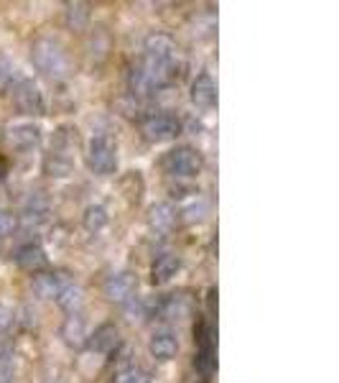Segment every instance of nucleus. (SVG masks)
I'll list each match as a JSON object with an SVG mask.
<instances>
[{
    "instance_id": "12",
    "label": "nucleus",
    "mask_w": 339,
    "mask_h": 383,
    "mask_svg": "<svg viewBox=\"0 0 339 383\" xmlns=\"http://www.w3.org/2000/svg\"><path fill=\"white\" fill-rule=\"evenodd\" d=\"M148 350H151V355L159 360V363H169V360H174L178 353V340L174 332L169 330H161L156 332L151 338V342H148Z\"/></svg>"
},
{
    "instance_id": "21",
    "label": "nucleus",
    "mask_w": 339,
    "mask_h": 383,
    "mask_svg": "<svg viewBox=\"0 0 339 383\" xmlns=\"http://www.w3.org/2000/svg\"><path fill=\"white\" fill-rule=\"evenodd\" d=\"M71 169H74V159H71V156H67V153L51 151L44 159V171L49 174V177L64 179V177H69Z\"/></svg>"
},
{
    "instance_id": "3",
    "label": "nucleus",
    "mask_w": 339,
    "mask_h": 383,
    "mask_svg": "<svg viewBox=\"0 0 339 383\" xmlns=\"http://www.w3.org/2000/svg\"><path fill=\"white\" fill-rule=\"evenodd\" d=\"M161 166L166 174L176 179H194L202 174L204 169V159H202V153L191 149V146H176V149H171L163 161H161Z\"/></svg>"
},
{
    "instance_id": "23",
    "label": "nucleus",
    "mask_w": 339,
    "mask_h": 383,
    "mask_svg": "<svg viewBox=\"0 0 339 383\" xmlns=\"http://www.w3.org/2000/svg\"><path fill=\"white\" fill-rule=\"evenodd\" d=\"M89 21V6L87 3H67V26L74 31H82Z\"/></svg>"
},
{
    "instance_id": "4",
    "label": "nucleus",
    "mask_w": 339,
    "mask_h": 383,
    "mask_svg": "<svg viewBox=\"0 0 339 383\" xmlns=\"http://www.w3.org/2000/svg\"><path fill=\"white\" fill-rule=\"evenodd\" d=\"M87 166L95 174H113L117 169V143L113 135L97 133L92 135V141L87 146Z\"/></svg>"
},
{
    "instance_id": "1",
    "label": "nucleus",
    "mask_w": 339,
    "mask_h": 383,
    "mask_svg": "<svg viewBox=\"0 0 339 383\" xmlns=\"http://www.w3.org/2000/svg\"><path fill=\"white\" fill-rule=\"evenodd\" d=\"M31 62L46 80L51 82H62L69 74V59H67L64 46L49 36H38L31 44Z\"/></svg>"
},
{
    "instance_id": "22",
    "label": "nucleus",
    "mask_w": 339,
    "mask_h": 383,
    "mask_svg": "<svg viewBox=\"0 0 339 383\" xmlns=\"http://www.w3.org/2000/svg\"><path fill=\"white\" fill-rule=\"evenodd\" d=\"M107 220H110V215H107V210L102 205H89L84 210V215H82V225L89 232H100L107 225Z\"/></svg>"
},
{
    "instance_id": "9",
    "label": "nucleus",
    "mask_w": 339,
    "mask_h": 383,
    "mask_svg": "<svg viewBox=\"0 0 339 383\" xmlns=\"http://www.w3.org/2000/svg\"><path fill=\"white\" fill-rule=\"evenodd\" d=\"M209 212V202H207L204 195L199 192H187V195L178 197V220L187 225H194L199 220H204V215Z\"/></svg>"
},
{
    "instance_id": "13",
    "label": "nucleus",
    "mask_w": 339,
    "mask_h": 383,
    "mask_svg": "<svg viewBox=\"0 0 339 383\" xmlns=\"http://www.w3.org/2000/svg\"><path fill=\"white\" fill-rule=\"evenodd\" d=\"M69 281L67 274L62 271H54V274H38L34 276L31 281V289H34L36 296H41V299H56V294L62 292V286Z\"/></svg>"
},
{
    "instance_id": "15",
    "label": "nucleus",
    "mask_w": 339,
    "mask_h": 383,
    "mask_svg": "<svg viewBox=\"0 0 339 383\" xmlns=\"http://www.w3.org/2000/svg\"><path fill=\"white\" fill-rule=\"evenodd\" d=\"M62 338L69 348H82L87 342V322L80 312H71L62 325Z\"/></svg>"
},
{
    "instance_id": "19",
    "label": "nucleus",
    "mask_w": 339,
    "mask_h": 383,
    "mask_svg": "<svg viewBox=\"0 0 339 383\" xmlns=\"http://www.w3.org/2000/svg\"><path fill=\"white\" fill-rule=\"evenodd\" d=\"M21 268H28V271H38V268L46 266V253L44 248L38 245V243H26V245H21L16 250V256H13Z\"/></svg>"
},
{
    "instance_id": "5",
    "label": "nucleus",
    "mask_w": 339,
    "mask_h": 383,
    "mask_svg": "<svg viewBox=\"0 0 339 383\" xmlns=\"http://www.w3.org/2000/svg\"><path fill=\"white\" fill-rule=\"evenodd\" d=\"M141 133L148 143H166L181 133V123L171 113H151L141 118Z\"/></svg>"
},
{
    "instance_id": "26",
    "label": "nucleus",
    "mask_w": 339,
    "mask_h": 383,
    "mask_svg": "<svg viewBox=\"0 0 339 383\" xmlns=\"http://www.w3.org/2000/svg\"><path fill=\"white\" fill-rule=\"evenodd\" d=\"M16 77V69H13V64L0 54V89H8L10 80Z\"/></svg>"
},
{
    "instance_id": "6",
    "label": "nucleus",
    "mask_w": 339,
    "mask_h": 383,
    "mask_svg": "<svg viewBox=\"0 0 339 383\" xmlns=\"http://www.w3.org/2000/svg\"><path fill=\"white\" fill-rule=\"evenodd\" d=\"M143 56L151 59V62H156V64H161V67L176 69V59H178L176 41L166 34L145 36V41H143Z\"/></svg>"
},
{
    "instance_id": "20",
    "label": "nucleus",
    "mask_w": 339,
    "mask_h": 383,
    "mask_svg": "<svg viewBox=\"0 0 339 383\" xmlns=\"http://www.w3.org/2000/svg\"><path fill=\"white\" fill-rule=\"evenodd\" d=\"M56 304L62 307L64 312H80L82 304H84V292H82L80 284H74V281H67V284L62 286V292L56 294Z\"/></svg>"
},
{
    "instance_id": "10",
    "label": "nucleus",
    "mask_w": 339,
    "mask_h": 383,
    "mask_svg": "<svg viewBox=\"0 0 339 383\" xmlns=\"http://www.w3.org/2000/svg\"><path fill=\"white\" fill-rule=\"evenodd\" d=\"M49 212H51L49 199H46L41 192H31V195L23 199V205H21V223L26 225V228H36V225H41L49 220Z\"/></svg>"
},
{
    "instance_id": "8",
    "label": "nucleus",
    "mask_w": 339,
    "mask_h": 383,
    "mask_svg": "<svg viewBox=\"0 0 339 383\" xmlns=\"http://www.w3.org/2000/svg\"><path fill=\"white\" fill-rule=\"evenodd\" d=\"M102 292L110 302L115 304H128L130 299H135V292H138V276L133 271H120V274H113L107 278Z\"/></svg>"
},
{
    "instance_id": "18",
    "label": "nucleus",
    "mask_w": 339,
    "mask_h": 383,
    "mask_svg": "<svg viewBox=\"0 0 339 383\" xmlns=\"http://www.w3.org/2000/svg\"><path fill=\"white\" fill-rule=\"evenodd\" d=\"M87 342L95 353H113L120 345V332H117L115 325H102L95 330L92 338H87Z\"/></svg>"
},
{
    "instance_id": "28",
    "label": "nucleus",
    "mask_w": 339,
    "mask_h": 383,
    "mask_svg": "<svg viewBox=\"0 0 339 383\" xmlns=\"http://www.w3.org/2000/svg\"><path fill=\"white\" fill-rule=\"evenodd\" d=\"M8 325H10V312L5 309V307H3V304H0V332L5 330Z\"/></svg>"
},
{
    "instance_id": "27",
    "label": "nucleus",
    "mask_w": 339,
    "mask_h": 383,
    "mask_svg": "<svg viewBox=\"0 0 339 383\" xmlns=\"http://www.w3.org/2000/svg\"><path fill=\"white\" fill-rule=\"evenodd\" d=\"M13 228H16V217L10 212H5V210H0V238H5Z\"/></svg>"
},
{
    "instance_id": "11",
    "label": "nucleus",
    "mask_w": 339,
    "mask_h": 383,
    "mask_svg": "<svg viewBox=\"0 0 339 383\" xmlns=\"http://www.w3.org/2000/svg\"><path fill=\"white\" fill-rule=\"evenodd\" d=\"M8 141L16 151H34L41 146V128L36 123H18L8 131Z\"/></svg>"
},
{
    "instance_id": "14",
    "label": "nucleus",
    "mask_w": 339,
    "mask_h": 383,
    "mask_svg": "<svg viewBox=\"0 0 339 383\" xmlns=\"http://www.w3.org/2000/svg\"><path fill=\"white\" fill-rule=\"evenodd\" d=\"M191 102L196 107H212L217 102V85L207 72L196 74L191 82Z\"/></svg>"
},
{
    "instance_id": "16",
    "label": "nucleus",
    "mask_w": 339,
    "mask_h": 383,
    "mask_svg": "<svg viewBox=\"0 0 339 383\" xmlns=\"http://www.w3.org/2000/svg\"><path fill=\"white\" fill-rule=\"evenodd\" d=\"M178 268H181V259H178V256H174V253L159 256L151 266V284H156V286L169 284L171 278L178 274Z\"/></svg>"
},
{
    "instance_id": "17",
    "label": "nucleus",
    "mask_w": 339,
    "mask_h": 383,
    "mask_svg": "<svg viewBox=\"0 0 339 383\" xmlns=\"http://www.w3.org/2000/svg\"><path fill=\"white\" fill-rule=\"evenodd\" d=\"M176 223V210L169 202H156L148 207V225L156 232H169Z\"/></svg>"
},
{
    "instance_id": "29",
    "label": "nucleus",
    "mask_w": 339,
    "mask_h": 383,
    "mask_svg": "<svg viewBox=\"0 0 339 383\" xmlns=\"http://www.w3.org/2000/svg\"><path fill=\"white\" fill-rule=\"evenodd\" d=\"M5 171H8V164H5V161H0V179L5 177Z\"/></svg>"
},
{
    "instance_id": "7",
    "label": "nucleus",
    "mask_w": 339,
    "mask_h": 383,
    "mask_svg": "<svg viewBox=\"0 0 339 383\" xmlns=\"http://www.w3.org/2000/svg\"><path fill=\"white\" fill-rule=\"evenodd\" d=\"M189 312H191V302L184 294H169L148 307V314L159 322H181L184 317H189Z\"/></svg>"
},
{
    "instance_id": "2",
    "label": "nucleus",
    "mask_w": 339,
    "mask_h": 383,
    "mask_svg": "<svg viewBox=\"0 0 339 383\" xmlns=\"http://www.w3.org/2000/svg\"><path fill=\"white\" fill-rule=\"evenodd\" d=\"M8 92L18 113H23V116H44L46 113L44 92L34 80H28V77L16 72V77L8 85Z\"/></svg>"
},
{
    "instance_id": "24",
    "label": "nucleus",
    "mask_w": 339,
    "mask_h": 383,
    "mask_svg": "<svg viewBox=\"0 0 339 383\" xmlns=\"http://www.w3.org/2000/svg\"><path fill=\"white\" fill-rule=\"evenodd\" d=\"M113 383H151V375H148V371H143L138 366H128L123 371H117Z\"/></svg>"
},
{
    "instance_id": "25",
    "label": "nucleus",
    "mask_w": 339,
    "mask_h": 383,
    "mask_svg": "<svg viewBox=\"0 0 339 383\" xmlns=\"http://www.w3.org/2000/svg\"><path fill=\"white\" fill-rule=\"evenodd\" d=\"M0 383H13V355L0 350Z\"/></svg>"
}]
</instances>
